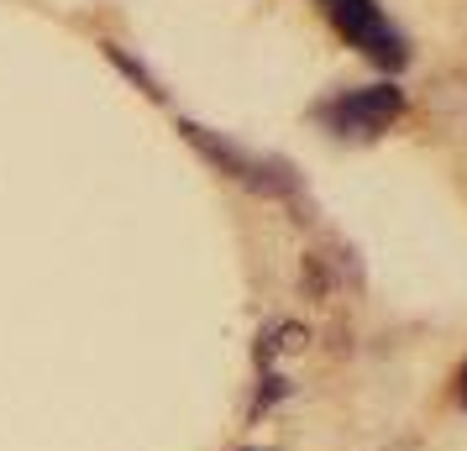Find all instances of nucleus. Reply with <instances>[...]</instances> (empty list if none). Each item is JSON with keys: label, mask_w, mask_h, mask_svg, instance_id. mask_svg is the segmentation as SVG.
<instances>
[{"label": "nucleus", "mask_w": 467, "mask_h": 451, "mask_svg": "<svg viewBox=\"0 0 467 451\" xmlns=\"http://www.w3.org/2000/svg\"><path fill=\"white\" fill-rule=\"evenodd\" d=\"M179 131H184V142H190L215 173L236 179L242 190L263 194V200H284V205H305V184H299V173H295L289 158H278V152H257V148H247V142L226 137V131L200 127V121H179Z\"/></svg>", "instance_id": "obj_1"}, {"label": "nucleus", "mask_w": 467, "mask_h": 451, "mask_svg": "<svg viewBox=\"0 0 467 451\" xmlns=\"http://www.w3.org/2000/svg\"><path fill=\"white\" fill-rule=\"evenodd\" d=\"M320 16L337 26V37L347 47H358L368 64L379 68H404L410 64V37L400 32V22L383 11L379 0H316Z\"/></svg>", "instance_id": "obj_2"}, {"label": "nucleus", "mask_w": 467, "mask_h": 451, "mask_svg": "<svg viewBox=\"0 0 467 451\" xmlns=\"http://www.w3.org/2000/svg\"><path fill=\"white\" fill-rule=\"evenodd\" d=\"M106 58H110V64H116V68H121V74H127L131 85H137V89H142V95H148V100H163V85L152 79V68L142 64V58H131V53H127V47H121V43H106Z\"/></svg>", "instance_id": "obj_4"}, {"label": "nucleus", "mask_w": 467, "mask_h": 451, "mask_svg": "<svg viewBox=\"0 0 467 451\" xmlns=\"http://www.w3.org/2000/svg\"><path fill=\"white\" fill-rule=\"evenodd\" d=\"M462 405H467V367H462Z\"/></svg>", "instance_id": "obj_5"}, {"label": "nucleus", "mask_w": 467, "mask_h": 451, "mask_svg": "<svg viewBox=\"0 0 467 451\" xmlns=\"http://www.w3.org/2000/svg\"><path fill=\"white\" fill-rule=\"evenodd\" d=\"M404 116V89L400 85H358L337 89L331 100L316 106V121L341 142H373Z\"/></svg>", "instance_id": "obj_3"}]
</instances>
